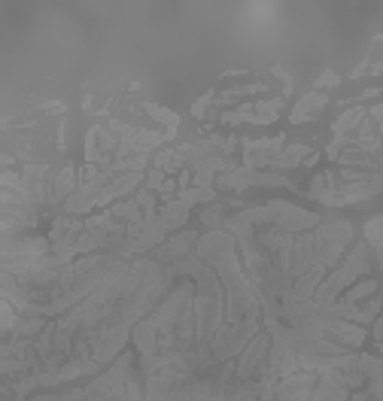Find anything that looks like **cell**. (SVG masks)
Wrapping results in <instances>:
<instances>
[{"instance_id": "cell-1", "label": "cell", "mask_w": 383, "mask_h": 401, "mask_svg": "<svg viewBox=\"0 0 383 401\" xmlns=\"http://www.w3.org/2000/svg\"><path fill=\"white\" fill-rule=\"evenodd\" d=\"M368 271H371V246H368V243H356V246H353V252L344 255L341 265H338L335 271H331L326 280L320 283V289H316V295H313V304H316V307H322V310H329L331 304H335L338 298L350 289V283L356 280V277L368 274Z\"/></svg>"}, {"instance_id": "cell-2", "label": "cell", "mask_w": 383, "mask_h": 401, "mask_svg": "<svg viewBox=\"0 0 383 401\" xmlns=\"http://www.w3.org/2000/svg\"><path fill=\"white\" fill-rule=\"evenodd\" d=\"M244 222L249 225H277L283 231H304V228H320V216L311 210H301L296 204L286 201H271L265 207H253V210H240L238 213Z\"/></svg>"}, {"instance_id": "cell-3", "label": "cell", "mask_w": 383, "mask_h": 401, "mask_svg": "<svg viewBox=\"0 0 383 401\" xmlns=\"http://www.w3.org/2000/svg\"><path fill=\"white\" fill-rule=\"evenodd\" d=\"M219 188H225V192H240V188L247 186H286V188H298L296 182L289 177H283V173H262V171H253V167H234V171L222 173V177L216 180Z\"/></svg>"}, {"instance_id": "cell-4", "label": "cell", "mask_w": 383, "mask_h": 401, "mask_svg": "<svg viewBox=\"0 0 383 401\" xmlns=\"http://www.w3.org/2000/svg\"><path fill=\"white\" fill-rule=\"evenodd\" d=\"M286 146V134H277V137H268V140H244V162L247 167H268V162L277 155L280 149Z\"/></svg>"}, {"instance_id": "cell-5", "label": "cell", "mask_w": 383, "mask_h": 401, "mask_svg": "<svg viewBox=\"0 0 383 401\" xmlns=\"http://www.w3.org/2000/svg\"><path fill=\"white\" fill-rule=\"evenodd\" d=\"M198 243V235L195 231H183V235H174L167 243H161L158 250H156V261L158 265H167V261H183V259H189V250Z\"/></svg>"}, {"instance_id": "cell-6", "label": "cell", "mask_w": 383, "mask_h": 401, "mask_svg": "<svg viewBox=\"0 0 383 401\" xmlns=\"http://www.w3.org/2000/svg\"><path fill=\"white\" fill-rule=\"evenodd\" d=\"M326 107H329L326 94H322V91H311V94H304V98H301L296 107H292L289 122H292V125H304V122H313Z\"/></svg>"}, {"instance_id": "cell-7", "label": "cell", "mask_w": 383, "mask_h": 401, "mask_svg": "<svg viewBox=\"0 0 383 401\" xmlns=\"http://www.w3.org/2000/svg\"><path fill=\"white\" fill-rule=\"evenodd\" d=\"M365 334H368V332H365L362 325L347 323V319H335V323H331V328H329V338L338 340V344L347 347V349L362 347V344H365Z\"/></svg>"}, {"instance_id": "cell-8", "label": "cell", "mask_w": 383, "mask_h": 401, "mask_svg": "<svg viewBox=\"0 0 383 401\" xmlns=\"http://www.w3.org/2000/svg\"><path fill=\"white\" fill-rule=\"evenodd\" d=\"M311 149L304 143H292V146H283L274 158L268 162V167H277V171H286V167H296V164H304Z\"/></svg>"}, {"instance_id": "cell-9", "label": "cell", "mask_w": 383, "mask_h": 401, "mask_svg": "<svg viewBox=\"0 0 383 401\" xmlns=\"http://www.w3.org/2000/svg\"><path fill=\"white\" fill-rule=\"evenodd\" d=\"M238 207H240V201H213L201 213V222L210 231H219V228H225V210H238Z\"/></svg>"}, {"instance_id": "cell-10", "label": "cell", "mask_w": 383, "mask_h": 401, "mask_svg": "<svg viewBox=\"0 0 383 401\" xmlns=\"http://www.w3.org/2000/svg\"><path fill=\"white\" fill-rule=\"evenodd\" d=\"M110 213H113V219H119V222H125V225H140L143 222V207H140L134 198L116 201L113 207H110Z\"/></svg>"}, {"instance_id": "cell-11", "label": "cell", "mask_w": 383, "mask_h": 401, "mask_svg": "<svg viewBox=\"0 0 383 401\" xmlns=\"http://www.w3.org/2000/svg\"><path fill=\"white\" fill-rule=\"evenodd\" d=\"M280 109H283V98H271V100H262V104H256L253 109V125H271V122L280 116Z\"/></svg>"}, {"instance_id": "cell-12", "label": "cell", "mask_w": 383, "mask_h": 401, "mask_svg": "<svg viewBox=\"0 0 383 401\" xmlns=\"http://www.w3.org/2000/svg\"><path fill=\"white\" fill-rule=\"evenodd\" d=\"M374 292H377V280H362V283H356V286H350L338 301L341 304H359V301H368Z\"/></svg>"}, {"instance_id": "cell-13", "label": "cell", "mask_w": 383, "mask_h": 401, "mask_svg": "<svg viewBox=\"0 0 383 401\" xmlns=\"http://www.w3.org/2000/svg\"><path fill=\"white\" fill-rule=\"evenodd\" d=\"M146 113H149L156 122H161V125H167V137L176 134V125H180V116L176 113H171L167 107H156V104H146Z\"/></svg>"}, {"instance_id": "cell-14", "label": "cell", "mask_w": 383, "mask_h": 401, "mask_svg": "<svg viewBox=\"0 0 383 401\" xmlns=\"http://www.w3.org/2000/svg\"><path fill=\"white\" fill-rule=\"evenodd\" d=\"M253 109H256V104H244V107L231 109V113H222V116H219V122H225V125H238V122H249V119H253Z\"/></svg>"}, {"instance_id": "cell-15", "label": "cell", "mask_w": 383, "mask_h": 401, "mask_svg": "<svg viewBox=\"0 0 383 401\" xmlns=\"http://www.w3.org/2000/svg\"><path fill=\"white\" fill-rule=\"evenodd\" d=\"M338 83H341V76H338L335 70H326V73H322V76H320V79H316V83H313V89H320L322 94H326V89H335Z\"/></svg>"}, {"instance_id": "cell-16", "label": "cell", "mask_w": 383, "mask_h": 401, "mask_svg": "<svg viewBox=\"0 0 383 401\" xmlns=\"http://www.w3.org/2000/svg\"><path fill=\"white\" fill-rule=\"evenodd\" d=\"M165 180H167V173L158 171V167H152V171L146 173V186L143 188H152V192H158V188L165 186Z\"/></svg>"}, {"instance_id": "cell-17", "label": "cell", "mask_w": 383, "mask_h": 401, "mask_svg": "<svg viewBox=\"0 0 383 401\" xmlns=\"http://www.w3.org/2000/svg\"><path fill=\"white\" fill-rule=\"evenodd\" d=\"M210 100H213V94H204V98H198L195 107H192V113H195V116H204V109L210 107Z\"/></svg>"}, {"instance_id": "cell-18", "label": "cell", "mask_w": 383, "mask_h": 401, "mask_svg": "<svg viewBox=\"0 0 383 401\" xmlns=\"http://www.w3.org/2000/svg\"><path fill=\"white\" fill-rule=\"evenodd\" d=\"M12 401H25V395H16V398H12Z\"/></svg>"}]
</instances>
